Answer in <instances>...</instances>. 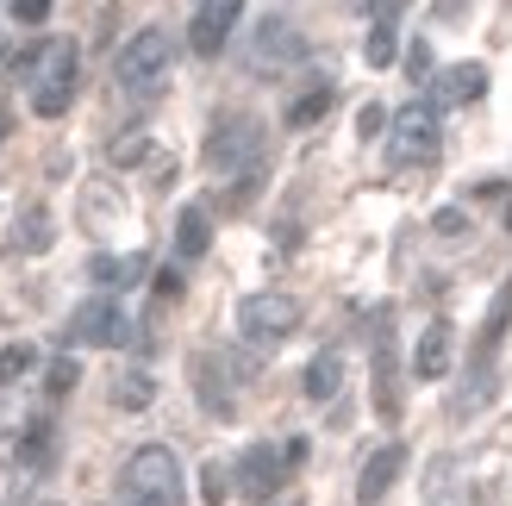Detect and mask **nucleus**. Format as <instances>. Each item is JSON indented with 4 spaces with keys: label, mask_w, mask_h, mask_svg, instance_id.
<instances>
[{
    "label": "nucleus",
    "mask_w": 512,
    "mask_h": 506,
    "mask_svg": "<svg viewBox=\"0 0 512 506\" xmlns=\"http://www.w3.org/2000/svg\"><path fill=\"white\" fill-rule=\"evenodd\" d=\"M281 469H294V463H288V450H275V444H250L244 457H238V469H232V482H238V494H250V500H269V494L281 488Z\"/></svg>",
    "instance_id": "11"
},
{
    "label": "nucleus",
    "mask_w": 512,
    "mask_h": 506,
    "mask_svg": "<svg viewBox=\"0 0 512 506\" xmlns=\"http://www.w3.org/2000/svg\"><path fill=\"white\" fill-rule=\"evenodd\" d=\"M50 244H57V219H50V207H25L13 219V232H7V250L13 257H44Z\"/></svg>",
    "instance_id": "16"
},
{
    "label": "nucleus",
    "mask_w": 512,
    "mask_h": 506,
    "mask_svg": "<svg viewBox=\"0 0 512 506\" xmlns=\"http://www.w3.org/2000/svg\"><path fill=\"white\" fill-rule=\"evenodd\" d=\"M438 157V107L431 100H413V107H400L394 125H388V163L394 169H419Z\"/></svg>",
    "instance_id": "6"
},
{
    "label": "nucleus",
    "mask_w": 512,
    "mask_h": 506,
    "mask_svg": "<svg viewBox=\"0 0 512 506\" xmlns=\"http://www.w3.org/2000/svg\"><path fill=\"white\" fill-rule=\"evenodd\" d=\"M300 57H306V38H300L294 19L275 13V19L256 25V38H250V63H256V69L275 75V69H288V63H300Z\"/></svg>",
    "instance_id": "9"
},
{
    "label": "nucleus",
    "mask_w": 512,
    "mask_h": 506,
    "mask_svg": "<svg viewBox=\"0 0 512 506\" xmlns=\"http://www.w3.org/2000/svg\"><path fill=\"white\" fill-rule=\"evenodd\" d=\"M50 457H57V432H50V419H32L19 432V463L38 475V469H50Z\"/></svg>",
    "instance_id": "22"
},
{
    "label": "nucleus",
    "mask_w": 512,
    "mask_h": 506,
    "mask_svg": "<svg viewBox=\"0 0 512 506\" xmlns=\"http://www.w3.org/2000/svg\"><path fill=\"white\" fill-rule=\"evenodd\" d=\"M400 7H406V0H375V13H381V25H388V19H394Z\"/></svg>",
    "instance_id": "35"
},
{
    "label": "nucleus",
    "mask_w": 512,
    "mask_h": 506,
    "mask_svg": "<svg viewBox=\"0 0 512 506\" xmlns=\"http://www.w3.org/2000/svg\"><path fill=\"white\" fill-rule=\"evenodd\" d=\"M400 469H406V444L388 438V444H381L375 457L363 463V475H356V500H363V506H381V500H388V488L400 482Z\"/></svg>",
    "instance_id": "13"
},
{
    "label": "nucleus",
    "mask_w": 512,
    "mask_h": 506,
    "mask_svg": "<svg viewBox=\"0 0 512 506\" xmlns=\"http://www.w3.org/2000/svg\"><path fill=\"white\" fill-rule=\"evenodd\" d=\"M119 500L125 506H182L188 488H182V463H175L169 444H144L125 457L119 469Z\"/></svg>",
    "instance_id": "2"
},
{
    "label": "nucleus",
    "mask_w": 512,
    "mask_h": 506,
    "mask_svg": "<svg viewBox=\"0 0 512 506\" xmlns=\"http://www.w3.org/2000/svg\"><path fill=\"white\" fill-rule=\"evenodd\" d=\"M481 94H488V69L456 63V69H444L438 82H431V107H469V100H481Z\"/></svg>",
    "instance_id": "15"
},
{
    "label": "nucleus",
    "mask_w": 512,
    "mask_h": 506,
    "mask_svg": "<svg viewBox=\"0 0 512 506\" xmlns=\"http://www.w3.org/2000/svg\"><path fill=\"white\" fill-rule=\"evenodd\" d=\"M75 382H82V369H75V357H57V363H50V375H44V388H50V394H69Z\"/></svg>",
    "instance_id": "29"
},
{
    "label": "nucleus",
    "mask_w": 512,
    "mask_h": 506,
    "mask_svg": "<svg viewBox=\"0 0 512 506\" xmlns=\"http://www.w3.org/2000/svg\"><path fill=\"white\" fill-rule=\"evenodd\" d=\"M144 275H150V257H144V250H125V257H94V263H88V282H94V288H138Z\"/></svg>",
    "instance_id": "17"
},
{
    "label": "nucleus",
    "mask_w": 512,
    "mask_h": 506,
    "mask_svg": "<svg viewBox=\"0 0 512 506\" xmlns=\"http://www.w3.org/2000/svg\"><path fill=\"white\" fill-rule=\"evenodd\" d=\"M69 344H94V350H119V344H132V319H125V307L113 294H94L82 300V307L69 313Z\"/></svg>",
    "instance_id": "8"
},
{
    "label": "nucleus",
    "mask_w": 512,
    "mask_h": 506,
    "mask_svg": "<svg viewBox=\"0 0 512 506\" xmlns=\"http://www.w3.org/2000/svg\"><path fill=\"white\" fill-rule=\"evenodd\" d=\"M375 407L381 413H400V363H394V313L381 307L375 313Z\"/></svg>",
    "instance_id": "12"
},
{
    "label": "nucleus",
    "mask_w": 512,
    "mask_h": 506,
    "mask_svg": "<svg viewBox=\"0 0 512 506\" xmlns=\"http://www.w3.org/2000/svg\"><path fill=\"white\" fill-rule=\"evenodd\" d=\"M75 63H82V57H75V44H69V38H50V44H38V50H25V57H13L19 82L32 88V113H44V119L69 113Z\"/></svg>",
    "instance_id": "1"
},
{
    "label": "nucleus",
    "mask_w": 512,
    "mask_h": 506,
    "mask_svg": "<svg viewBox=\"0 0 512 506\" xmlns=\"http://www.w3.org/2000/svg\"><path fill=\"white\" fill-rule=\"evenodd\" d=\"M238 482H232V469H225V463H207V469H200V500H207V506H225V494H232Z\"/></svg>",
    "instance_id": "26"
},
{
    "label": "nucleus",
    "mask_w": 512,
    "mask_h": 506,
    "mask_svg": "<svg viewBox=\"0 0 512 506\" xmlns=\"http://www.w3.org/2000/svg\"><path fill=\"white\" fill-rule=\"evenodd\" d=\"M338 388H344V357L338 350H319L306 363V400H338Z\"/></svg>",
    "instance_id": "20"
},
{
    "label": "nucleus",
    "mask_w": 512,
    "mask_h": 506,
    "mask_svg": "<svg viewBox=\"0 0 512 506\" xmlns=\"http://www.w3.org/2000/svg\"><path fill=\"white\" fill-rule=\"evenodd\" d=\"M213 250V219L207 207H182V219H175V257L194 263V257H207Z\"/></svg>",
    "instance_id": "19"
},
{
    "label": "nucleus",
    "mask_w": 512,
    "mask_h": 506,
    "mask_svg": "<svg viewBox=\"0 0 512 506\" xmlns=\"http://www.w3.org/2000/svg\"><path fill=\"white\" fill-rule=\"evenodd\" d=\"M363 57H369L375 69H388V63L400 57V38H394V25H375V32H369V44H363Z\"/></svg>",
    "instance_id": "27"
},
{
    "label": "nucleus",
    "mask_w": 512,
    "mask_h": 506,
    "mask_svg": "<svg viewBox=\"0 0 512 506\" xmlns=\"http://www.w3.org/2000/svg\"><path fill=\"white\" fill-rule=\"evenodd\" d=\"M0 50H7V38H0Z\"/></svg>",
    "instance_id": "36"
},
{
    "label": "nucleus",
    "mask_w": 512,
    "mask_h": 506,
    "mask_svg": "<svg viewBox=\"0 0 512 506\" xmlns=\"http://www.w3.org/2000/svg\"><path fill=\"white\" fill-rule=\"evenodd\" d=\"M207 163H213V175H256L263 169V119L219 113L207 132Z\"/></svg>",
    "instance_id": "5"
},
{
    "label": "nucleus",
    "mask_w": 512,
    "mask_h": 506,
    "mask_svg": "<svg viewBox=\"0 0 512 506\" xmlns=\"http://www.w3.org/2000/svg\"><path fill=\"white\" fill-rule=\"evenodd\" d=\"M32 369H38V350L32 344H7V350H0V388H13L19 375H32Z\"/></svg>",
    "instance_id": "24"
},
{
    "label": "nucleus",
    "mask_w": 512,
    "mask_h": 506,
    "mask_svg": "<svg viewBox=\"0 0 512 506\" xmlns=\"http://www.w3.org/2000/svg\"><path fill=\"white\" fill-rule=\"evenodd\" d=\"M406 69L425 75V69H431V44H413V50H406Z\"/></svg>",
    "instance_id": "34"
},
{
    "label": "nucleus",
    "mask_w": 512,
    "mask_h": 506,
    "mask_svg": "<svg viewBox=\"0 0 512 506\" xmlns=\"http://www.w3.org/2000/svg\"><path fill=\"white\" fill-rule=\"evenodd\" d=\"M325 113H331V88H313V94H300L294 107H288V125H294V132H306V125L325 119Z\"/></svg>",
    "instance_id": "25"
},
{
    "label": "nucleus",
    "mask_w": 512,
    "mask_h": 506,
    "mask_svg": "<svg viewBox=\"0 0 512 506\" xmlns=\"http://www.w3.org/2000/svg\"><path fill=\"white\" fill-rule=\"evenodd\" d=\"M238 382H250V363L232 357V350H200L194 357V388H200V407L232 419L238 413Z\"/></svg>",
    "instance_id": "7"
},
{
    "label": "nucleus",
    "mask_w": 512,
    "mask_h": 506,
    "mask_svg": "<svg viewBox=\"0 0 512 506\" xmlns=\"http://www.w3.org/2000/svg\"><path fill=\"white\" fill-rule=\"evenodd\" d=\"M300 332V300L281 294V288H263V294H244L238 300V338L250 350H275Z\"/></svg>",
    "instance_id": "4"
},
{
    "label": "nucleus",
    "mask_w": 512,
    "mask_h": 506,
    "mask_svg": "<svg viewBox=\"0 0 512 506\" xmlns=\"http://www.w3.org/2000/svg\"><path fill=\"white\" fill-rule=\"evenodd\" d=\"M44 13H50V0H13V19L19 25H38Z\"/></svg>",
    "instance_id": "32"
},
{
    "label": "nucleus",
    "mask_w": 512,
    "mask_h": 506,
    "mask_svg": "<svg viewBox=\"0 0 512 506\" xmlns=\"http://www.w3.org/2000/svg\"><path fill=\"white\" fill-rule=\"evenodd\" d=\"M450 350H456V325L450 319H431L425 332H419V350H413V375H419V382L450 375Z\"/></svg>",
    "instance_id": "14"
},
{
    "label": "nucleus",
    "mask_w": 512,
    "mask_h": 506,
    "mask_svg": "<svg viewBox=\"0 0 512 506\" xmlns=\"http://www.w3.org/2000/svg\"><path fill=\"white\" fill-rule=\"evenodd\" d=\"M144 157H157L144 132H132V138H113V163H119V169H125V163H144Z\"/></svg>",
    "instance_id": "28"
},
{
    "label": "nucleus",
    "mask_w": 512,
    "mask_h": 506,
    "mask_svg": "<svg viewBox=\"0 0 512 506\" xmlns=\"http://www.w3.org/2000/svg\"><path fill=\"white\" fill-rule=\"evenodd\" d=\"M238 13H244V0H200V7H194V25H188L194 57H219V50L232 44Z\"/></svg>",
    "instance_id": "10"
},
{
    "label": "nucleus",
    "mask_w": 512,
    "mask_h": 506,
    "mask_svg": "<svg viewBox=\"0 0 512 506\" xmlns=\"http://www.w3.org/2000/svg\"><path fill=\"white\" fill-rule=\"evenodd\" d=\"M506 325H512V275L500 282V294H494V307H488V325H481V338H475V363H488L494 369V357H500V344H506Z\"/></svg>",
    "instance_id": "18"
},
{
    "label": "nucleus",
    "mask_w": 512,
    "mask_h": 506,
    "mask_svg": "<svg viewBox=\"0 0 512 506\" xmlns=\"http://www.w3.org/2000/svg\"><path fill=\"white\" fill-rule=\"evenodd\" d=\"M150 400H157V382H150V375H138V369L113 382V407H125V413H144Z\"/></svg>",
    "instance_id": "23"
},
{
    "label": "nucleus",
    "mask_w": 512,
    "mask_h": 506,
    "mask_svg": "<svg viewBox=\"0 0 512 506\" xmlns=\"http://www.w3.org/2000/svg\"><path fill=\"white\" fill-rule=\"evenodd\" d=\"M157 294H163V300L182 294V269H163V275H157Z\"/></svg>",
    "instance_id": "33"
},
{
    "label": "nucleus",
    "mask_w": 512,
    "mask_h": 506,
    "mask_svg": "<svg viewBox=\"0 0 512 506\" xmlns=\"http://www.w3.org/2000/svg\"><path fill=\"white\" fill-rule=\"evenodd\" d=\"M169 63H175V38L163 32V25H144V32H132V38L119 44L113 75H119L125 94H157L163 75H169Z\"/></svg>",
    "instance_id": "3"
},
{
    "label": "nucleus",
    "mask_w": 512,
    "mask_h": 506,
    "mask_svg": "<svg viewBox=\"0 0 512 506\" xmlns=\"http://www.w3.org/2000/svg\"><path fill=\"white\" fill-rule=\"evenodd\" d=\"M431 232H438V238H463V232H469V219L456 213V207H444L438 219H431Z\"/></svg>",
    "instance_id": "31"
},
{
    "label": "nucleus",
    "mask_w": 512,
    "mask_h": 506,
    "mask_svg": "<svg viewBox=\"0 0 512 506\" xmlns=\"http://www.w3.org/2000/svg\"><path fill=\"white\" fill-rule=\"evenodd\" d=\"M425 506H475V494H463L456 463H431V475H425Z\"/></svg>",
    "instance_id": "21"
},
{
    "label": "nucleus",
    "mask_w": 512,
    "mask_h": 506,
    "mask_svg": "<svg viewBox=\"0 0 512 506\" xmlns=\"http://www.w3.org/2000/svg\"><path fill=\"white\" fill-rule=\"evenodd\" d=\"M388 125H394V119H388V113H381V107H375V100H369V107H363V113H356V132H363V138H381V132H388Z\"/></svg>",
    "instance_id": "30"
}]
</instances>
